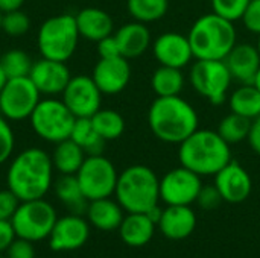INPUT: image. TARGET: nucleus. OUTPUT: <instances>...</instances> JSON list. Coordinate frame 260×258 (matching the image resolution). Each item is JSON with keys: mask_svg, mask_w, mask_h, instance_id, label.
I'll return each instance as SVG.
<instances>
[{"mask_svg": "<svg viewBox=\"0 0 260 258\" xmlns=\"http://www.w3.org/2000/svg\"><path fill=\"white\" fill-rule=\"evenodd\" d=\"M230 113L239 114L250 120L260 117V91L253 84H241L229 96Z\"/></svg>", "mask_w": 260, "mask_h": 258, "instance_id": "bb28decb", "label": "nucleus"}, {"mask_svg": "<svg viewBox=\"0 0 260 258\" xmlns=\"http://www.w3.org/2000/svg\"><path fill=\"white\" fill-rule=\"evenodd\" d=\"M180 164L200 176H215L232 161L230 144L212 129H197L178 144Z\"/></svg>", "mask_w": 260, "mask_h": 258, "instance_id": "7ed1b4c3", "label": "nucleus"}, {"mask_svg": "<svg viewBox=\"0 0 260 258\" xmlns=\"http://www.w3.org/2000/svg\"><path fill=\"white\" fill-rule=\"evenodd\" d=\"M70 138L76 144H79L87 155H101L104 152V148L107 143L96 132V129L91 123V119H87V117L76 119Z\"/></svg>", "mask_w": 260, "mask_h": 258, "instance_id": "c85d7f7f", "label": "nucleus"}, {"mask_svg": "<svg viewBox=\"0 0 260 258\" xmlns=\"http://www.w3.org/2000/svg\"><path fill=\"white\" fill-rule=\"evenodd\" d=\"M247 140H248L251 151L260 157V117L251 122V128H250Z\"/></svg>", "mask_w": 260, "mask_h": 258, "instance_id": "37998d69", "label": "nucleus"}, {"mask_svg": "<svg viewBox=\"0 0 260 258\" xmlns=\"http://www.w3.org/2000/svg\"><path fill=\"white\" fill-rule=\"evenodd\" d=\"M90 237V224L81 214L58 217L50 234L49 246L55 252H69L82 248Z\"/></svg>", "mask_w": 260, "mask_h": 258, "instance_id": "4468645a", "label": "nucleus"}, {"mask_svg": "<svg viewBox=\"0 0 260 258\" xmlns=\"http://www.w3.org/2000/svg\"><path fill=\"white\" fill-rule=\"evenodd\" d=\"M215 187L221 193L224 202L241 204L251 195L253 181L245 167L232 160L215 175Z\"/></svg>", "mask_w": 260, "mask_h": 258, "instance_id": "a211bd4d", "label": "nucleus"}, {"mask_svg": "<svg viewBox=\"0 0 260 258\" xmlns=\"http://www.w3.org/2000/svg\"><path fill=\"white\" fill-rule=\"evenodd\" d=\"M152 55L160 65L184 68L193 59V52L187 35L180 32L160 33L151 44Z\"/></svg>", "mask_w": 260, "mask_h": 258, "instance_id": "2eb2a0df", "label": "nucleus"}, {"mask_svg": "<svg viewBox=\"0 0 260 258\" xmlns=\"http://www.w3.org/2000/svg\"><path fill=\"white\" fill-rule=\"evenodd\" d=\"M23 5H24V0H0V11L3 14L17 11V9H21Z\"/></svg>", "mask_w": 260, "mask_h": 258, "instance_id": "c03bdc74", "label": "nucleus"}, {"mask_svg": "<svg viewBox=\"0 0 260 258\" xmlns=\"http://www.w3.org/2000/svg\"><path fill=\"white\" fill-rule=\"evenodd\" d=\"M29 78L41 94L55 97L64 91L69 81L72 79V75L66 62L41 56V59L34 62Z\"/></svg>", "mask_w": 260, "mask_h": 258, "instance_id": "f3484780", "label": "nucleus"}, {"mask_svg": "<svg viewBox=\"0 0 260 258\" xmlns=\"http://www.w3.org/2000/svg\"><path fill=\"white\" fill-rule=\"evenodd\" d=\"M186 84V78L181 68L160 65L151 76V88L157 97L180 96Z\"/></svg>", "mask_w": 260, "mask_h": 258, "instance_id": "cd10ccee", "label": "nucleus"}, {"mask_svg": "<svg viewBox=\"0 0 260 258\" xmlns=\"http://www.w3.org/2000/svg\"><path fill=\"white\" fill-rule=\"evenodd\" d=\"M195 202L203 210H215V208H218L224 202V199H222L221 193L218 192V189L215 187V184L213 186H204L203 184V187H201Z\"/></svg>", "mask_w": 260, "mask_h": 258, "instance_id": "e433bc0d", "label": "nucleus"}, {"mask_svg": "<svg viewBox=\"0 0 260 258\" xmlns=\"http://www.w3.org/2000/svg\"><path fill=\"white\" fill-rule=\"evenodd\" d=\"M256 47H257V50H259V53H260V35H259V40H257V44H256Z\"/></svg>", "mask_w": 260, "mask_h": 258, "instance_id": "09e8293b", "label": "nucleus"}, {"mask_svg": "<svg viewBox=\"0 0 260 258\" xmlns=\"http://www.w3.org/2000/svg\"><path fill=\"white\" fill-rule=\"evenodd\" d=\"M251 122L253 120H250L247 117L230 113L221 119L216 131L229 144H236V143L247 140L250 128H251Z\"/></svg>", "mask_w": 260, "mask_h": 258, "instance_id": "2f4dec72", "label": "nucleus"}, {"mask_svg": "<svg viewBox=\"0 0 260 258\" xmlns=\"http://www.w3.org/2000/svg\"><path fill=\"white\" fill-rule=\"evenodd\" d=\"M20 199L9 190H0V220H11L20 205Z\"/></svg>", "mask_w": 260, "mask_h": 258, "instance_id": "ea45409f", "label": "nucleus"}, {"mask_svg": "<svg viewBox=\"0 0 260 258\" xmlns=\"http://www.w3.org/2000/svg\"><path fill=\"white\" fill-rule=\"evenodd\" d=\"M53 192L72 214H84L87 211L88 201L84 196L75 175H61L53 182Z\"/></svg>", "mask_w": 260, "mask_h": 258, "instance_id": "393cba45", "label": "nucleus"}, {"mask_svg": "<svg viewBox=\"0 0 260 258\" xmlns=\"http://www.w3.org/2000/svg\"><path fill=\"white\" fill-rule=\"evenodd\" d=\"M129 59L123 56L116 58H99L96 62L91 78L102 94L114 96L122 93L131 81Z\"/></svg>", "mask_w": 260, "mask_h": 258, "instance_id": "dca6fc26", "label": "nucleus"}, {"mask_svg": "<svg viewBox=\"0 0 260 258\" xmlns=\"http://www.w3.org/2000/svg\"><path fill=\"white\" fill-rule=\"evenodd\" d=\"M224 62L233 78L239 84H253V79L260 68V53L256 46L248 43H236Z\"/></svg>", "mask_w": 260, "mask_h": 258, "instance_id": "6ab92c4d", "label": "nucleus"}, {"mask_svg": "<svg viewBox=\"0 0 260 258\" xmlns=\"http://www.w3.org/2000/svg\"><path fill=\"white\" fill-rule=\"evenodd\" d=\"M61 96V100L76 119H90L101 109L102 105L101 90L94 84L93 78L85 75L72 76Z\"/></svg>", "mask_w": 260, "mask_h": 258, "instance_id": "ddd939ff", "label": "nucleus"}, {"mask_svg": "<svg viewBox=\"0 0 260 258\" xmlns=\"http://www.w3.org/2000/svg\"><path fill=\"white\" fill-rule=\"evenodd\" d=\"M2 15H3V12L0 11V29H2Z\"/></svg>", "mask_w": 260, "mask_h": 258, "instance_id": "8fccbe9b", "label": "nucleus"}, {"mask_svg": "<svg viewBox=\"0 0 260 258\" xmlns=\"http://www.w3.org/2000/svg\"><path fill=\"white\" fill-rule=\"evenodd\" d=\"M253 85L260 91V68L257 70V73H256V76H254V79H253Z\"/></svg>", "mask_w": 260, "mask_h": 258, "instance_id": "de8ad7c7", "label": "nucleus"}, {"mask_svg": "<svg viewBox=\"0 0 260 258\" xmlns=\"http://www.w3.org/2000/svg\"><path fill=\"white\" fill-rule=\"evenodd\" d=\"M148 125L160 141L180 144L200 128V116L181 96L157 97L149 105Z\"/></svg>", "mask_w": 260, "mask_h": 258, "instance_id": "f03ea898", "label": "nucleus"}, {"mask_svg": "<svg viewBox=\"0 0 260 258\" xmlns=\"http://www.w3.org/2000/svg\"><path fill=\"white\" fill-rule=\"evenodd\" d=\"M190 87L212 105H221L229 97L233 78L224 59H197L189 70Z\"/></svg>", "mask_w": 260, "mask_h": 258, "instance_id": "1a4fd4ad", "label": "nucleus"}, {"mask_svg": "<svg viewBox=\"0 0 260 258\" xmlns=\"http://www.w3.org/2000/svg\"><path fill=\"white\" fill-rule=\"evenodd\" d=\"M120 204L111 198H102L94 199L88 202L87 207V220L91 227H94L99 231H116L119 230L125 214Z\"/></svg>", "mask_w": 260, "mask_h": 258, "instance_id": "5701e85b", "label": "nucleus"}, {"mask_svg": "<svg viewBox=\"0 0 260 258\" xmlns=\"http://www.w3.org/2000/svg\"><path fill=\"white\" fill-rule=\"evenodd\" d=\"M145 214H146L155 225H158V222H160V219H161V214H163V208L160 207V204H157L155 207L149 208Z\"/></svg>", "mask_w": 260, "mask_h": 258, "instance_id": "a18cd8bd", "label": "nucleus"}, {"mask_svg": "<svg viewBox=\"0 0 260 258\" xmlns=\"http://www.w3.org/2000/svg\"><path fill=\"white\" fill-rule=\"evenodd\" d=\"M0 65L5 71V75L8 76V79H12V78L29 76L30 68L34 65V61L30 59V56L24 50L11 49L2 55Z\"/></svg>", "mask_w": 260, "mask_h": 258, "instance_id": "473e14b6", "label": "nucleus"}, {"mask_svg": "<svg viewBox=\"0 0 260 258\" xmlns=\"http://www.w3.org/2000/svg\"><path fill=\"white\" fill-rule=\"evenodd\" d=\"M15 237L17 234L11 220H0V252H6Z\"/></svg>", "mask_w": 260, "mask_h": 258, "instance_id": "79ce46f5", "label": "nucleus"}, {"mask_svg": "<svg viewBox=\"0 0 260 258\" xmlns=\"http://www.w3.org/2000/svg\"><path fill=\"white\" fill-rule=\"evenodd\" d=\"M75 176L84 196L90 202L94 199L111 198L116 190L119 173L111 160L101 154L87 155Z\"/></svg>", "mask_w": 260, "mask_h": 258, "instance_id": "9d476101", "label": "nucleus"}, {"mask_svg": "<svg viewBox=\"0 0 260 258\" xmlns=\"http://www.w3.org/2000/svg\"><path fill=\"white\" fill-rule=\"evenodd\" d=\"M30 29V18L21 9L5 12L2 15V29L8 36H21Z\"/></svg>", "mask_w": 260, "mask_h": 258, "instance_id": "72a5a7b5", "label": "nucleus"}, {"mask_svg": "<svg viewBox=\"0 0 260 258\" xmlns=\"http://www.w3.org/2000/svg\"><path fill=\"white\" fill-rule=\"evenodd\" d=\"M250 0H212V12L229 21H239Z\"/></svg>", "mask_w": 260, "mask_h": 258, "instance_id": "f704fd0d", "label": "nucleus"}, {"mask_svg": "<svg viewBox=\"0 0 260 258\" xmlns=\"http://www.w3.org/2000/svg\"><path fill=\"white\" fill-rule=\"evenodd\" d=\"M75 122L76 117L64 102L55 97L41 99L29 117V123L35 135L53 144L70 138Z\"/></svg>", "mask_w": 260, "mask_h": 258, "instance_id": "0eeeda50", "label": "nucleus"}, {"mask_svg": "<svg viewBox=\"0 0 260 258\" xmlns=\"http://www.w3.org/2000/svg\"><path fill=\"white\" fill-rule=\"evenodd\" d=\"M98 44V53L99 58H116V56H122L120 55V49L117 44V40L114 36V33L102 38L101 41L96 43Z\"/></svg>", "mask_w": 260, "mask_h": 258, "instance_id": "a19ab883", "label": "nucleus"}, {"mask_svg": "<svg viewBox=\"0 0 260 258\" xmlns=\"http://www.w3.org/2000/svg\"><path fill=\"white\" fill-rule=\"evenodd\" d=\"M201 187V176L180 164L160 178V201L166 205H192Z\"/></svg>", "mask_w": 260, "mask_h": 258, "instance_id": "f8f14e48", "label": "nucleus"}, {"mask_svg": "<svg viewBox=\"0 0 260 258\" xmlns=\"http://www.w3.org/2000/svg\"><path fill=\"white\" fill-rule=\"evenodd\" d=\"M50 157H52L53 169L59 175H76L87 154L72 138H67L55 144L53 154Z\"/></svg>", "mask_w": 260, "mask_h": 258, "instance_id": "a878e982", "label": "nucleus"}, {"mask_svg": "<svg viewBox=\"0 0 260 258\" xmlns=\"http://www.w3.org/2000/svg\"><path fill=\"white\" fill-rule=\"evenodd\" d=\"M40 100L41 93L29 76L8 79L0 91V116L9 122L29 120Z\"/></svg>", "mask_w": 260, "mask_h": 258, "instance_id": "9b49d317", "label": "nucleus"}, {"mask_svg": "<svg viewBox=\"0 0 260 258\" xmlns=\"http://www.w3.org/2000/svg\"><path fill=\"white\" fill-rule=\"evenodd\" d=\"M155 228L157 225L145 213H128L117 231L125 245L142 248L152 240Z\"/></svg>", "mask_w": 260, "mask_h": 258, "instance_id": "b1692460", "label": "nucleus"}, {"mask_svg": "<svg viewBox=\"0 0 260 258\" xmlns=\"http://www.w3.org/2000/svg\"><path fill=\"white\" fill-rule=\"evenodd\" d=\"M75 18L79 35L87 41L98 43L102 38L111 35L114 30V21L111 15L99 8H84L75 15Z\"/></svg>", "mask_w": 260, "mask_h": 258, "instance_id": "4be33fe9", "label": "nucleus"}, {"mask_svg": "<svg viewBox=\"0 0 260 258\" xmlns=\"http://www.w3.org/2000/svg\"><path fill=\"white\" fill-rule=\"evenodd\" d=\"M6 81H8V76L5 75V71H3V68H2V65H0V91H2V88L5 87Z\"/></svg>", "mask_w": 260, "mask_h": 258, "instance_id": "49530a36", "label": "nucleus"}, {"mask_svg": "<svg viewBox=\"0 0 260 258\" xmlns=\"http://www.w3.org/2000/svg\"><path fill=\"white\" fill-rule=\"evenodd\" d=\"M242 24L245 29L254 35H260V0H250L242 18Z\"/></svg>", "mask_w": 260, "mask_h": 258, "instance_id": "4c0bfd02", "label": "nucleus"}, {"mask_svg": "<svg viewBox=\"0 0 260 258\" xmlns=\"http://www.w3.org/2000/svg\"><path fill=\"white\" fill-rule=\"evenodd\" d=\"M52 157L40 148H27L15 155L6 172L8 189L20 199H41L53 186Z\"/></svg>", "mask_w": 260, "mask_h": 258, "instance_id": "f257e3e1", "label": "nucleus"}, {"mask_svg": "<svg viewBox=\"0 0 260 258\" xmlns=\"http://www.w3.org/2000/svg\"><path fill=\"white\" fill-rule=\"evenodd\" d=\"M158 230L169 240H184L197 228V214L190 205H166Z\"/></svg>", "mask_w": 260, "mask_h": 258, "instance_id": "aec40b11", "label": "nucleus"}, {"mask_svg": "<svg viewBox=\"0 0 260 258\" xmlns=\"http://www.w3.org/2000/svg\"><path fill=\"white\" fill-rule=\"evenodd\" d=\"M6 257L8 258H35V248L34 242L15 237L14 242L9 245L6 249Z\"/></svg>", "mask_w": 260, "mask_h": 258, "instance_id": "58836bf2", "label": "nucleus"}, {"mask_svg": "<svg viewBox=\"0 0 260 258\" xmlns=\"http://www.w3.org/2000/svg\"><path fill=\"white\" fill-rule=\"evenodd\" d=\"M195 59H224L238 43L233 21L215 12L198 17L187 33Z\"/></svg>", "mask_w": 260, "mask_h": 258, "instance_id": "20e7f679", "label": "nucleus"}, {"mask_svg": "<svg viewBox=\"0 0 260 258\" xmlns=\"http://www.w3.org/2000/svg\"><path fill=\"white\" fill-rule=\"evenodd\" d=\"M120 55L126 59H134L146 53V50L151 47V30L145 23L140 21H129L120 26L114 33Z\"/></svg>", "mask_w": 260, "mask_h": 258, "instance_id": "412c9836", "label": "nucleus"}, {"mask_svg": "<svg viewBox=\"0 0 260 258\" xmlns=\"http://www.w3.org/2000/svg\"><path fill=\"white\" fill-rule=\"evenodd\" d=\"M96 132L105 140L113 141L123 135L125 132V119L120 113L108 108H101L94 116L90 117Z\"/></svg>", "mask_w": 260, "mask_h": 258, "instance_id": "c756f323", "label": "nucleus"}, {"mask_svg": "<svg viewBox=\"0 0 260 258\" xmlns=\"http://www.w3.org/2000/svg\"><path fill=\"white\" fill-rule=\"evenodd\" d=\"M56 219L58 214L55 207L41 198L21 201L14 216L11 217V224L17 237L37 243L49 237Z\"/></svg>", "mask_w": 260, "mask_h": 258, "instance_id": "6e6552de", "label": "nucleus"}, {"mask_svg": "<svg viewBox=\"0 0 260 258\" xmlns=\"http://www.w3.org/2000/svg\"><path fill=\"white\" fill-rule=\"evenodd\" d=\"M126 9L133 20L149 24L168 14L169 0H126Z\"/></svg>", "mask_w": 260, "mask_h": 258, "instance_id": "7c9ffc66", "label": "nucleus"}, {"mask_svg": "<svg viewBox=\"0 0 260 258\" xmlns=\"http://www.w3.org/2000/svg\"><path fill=\"white\" fill-rule=\"evenodd\" d=\"M79 36L75 15L59 14L41 23L37 33V46L43 58L67 62L76 52Z\"/></svg>", "mask_w": 260, "mask_h": 258, "instance_id": "423d86ee", "label": "nucleus"}, {"mask_svg": "<svg viewBox=\"0 0 260 258\" xmlns=\"http://www.w3.org/2000/svg\"><path fill=\"white\" fill-rule=\"evenodd\" d=\"M14 148H15V135L11 128V123L3 116H0V166L11 158Z\"/></svg>", "mask_w": 260, "mask_h": 258, "instance_id": "c9c22d12", "label": "nucleus"}, {"mask_svg": "<svg viewBox=\"0 0 260 258\" xmlns=\"http://www.w3.org/2000/svg\"><path fill=\"white\" fill-rule=\"evenodd\" d=\"M114 196L126 213H146L160 204V178L148 166H129L119 173Z\"/></svg>", "mask_w": 260, "mask_h": 258, "instance_id": "39448f33", "label": "nucleus"}]
</instances>
